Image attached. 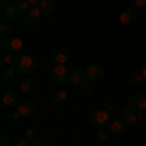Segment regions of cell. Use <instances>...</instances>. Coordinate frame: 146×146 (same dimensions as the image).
<instances>
[{"instance_id":"16","label":"cell","mask_w":146,"mask_h":146,"mask_svg":"<svg viewBox=\"0 0 146 146\" xmlns=\"http://www.w3.org/2000/svg\"><path fill=\"white\" fill-rule=\"evenodd\" d=\"M41 16H43L41 8H39V6H35V8H31V10L25 14V23H37L39 20H41Z\"/></svg>"},{"instance_id":"32","label":"cell","mask_w":146,"mask_h":146,"mask_svg":"<svg viewBox=\"0 0 146 146\" xmlns=\"http://www.w3.org/2000/svg\"><path fill=\"white\" fill-rule=\"evenodd\" d=\"M29 4H31V8H35V6L41 4V0H29Z\"/></svg>"},{"instance_id":"13","label":"cell","mask_w":146,"mask_h":146,"mask_svg":"<svg viewBox=\"0 0 146 146\" xmlns=\"http://www.w3.org/2000/svg\"><path fill=\"white\" fill-rule=\"evenodd\" d=\"M16 109L20 111L22 117H29V115L35 111V103H33V101H29V100H23V101H20V103L16 105Z\"/></svg>"},{"instance_id":"29","label":"cell","mask_w":146,"mask_h":146,"mask_svg":"<svg viewBox=\"0 0 146 146\" xmlns=\"http://www.w3.org/2000/svg\"><path fill=\"white\" fill-rule=\"evenodd\" d=\"M140 74H142V78L146 80V60H142V64H140V70H138Z\"/></svg>"},{"instance_id":"9","label":"cell","mask_w":146,"mask_h":146,"mask_svg":"<svg viewBox=\"0 0 146 146\" xmlns=\"http://www.w3.org/2000/svg\"><path fill=\"white\" fill-rule=\"evenodd\" d=\"M119 20H121L123 25H133V23H136V20H138V10H135V8H127V10L121 12Z\"/></svg>"},{"instance_id":"31","label":"cell","mask_w":146,"mask_h":146,"mask_svg":"<svg viewBox=\"0 0 146 146\" xmlns=\"http://www.w3.org/2000/svg\"><path fill=\"white\" fill-rule=\"evenodd\" d=\"M29 146H43V142H41V140H31Z\"/></svg>"},{"instance_id":"26","label":"cell","mask_w":146,"mask_h":146,"mask_svg":"<svg viewBox=\"0 0 146 146\" xmlns=\"http://www.w3.org/2000/svg\"><path fill=\"white\" fill-rule=\"evenodd\" d=\"M133 8H135V10H144L146 8V0H133Z\"/></svg>"},{"instance_id":"17","label":"cell","mask_w":146,"mask_h":146,"mask_svg":"<svg viewBox=\"0 0 146 146\" xmlns=\"http://www.w3.org/2000/svg\"><path fill=\"white\" fill-rule=\"evenodd\" d=\"M35 88V84H33V80L29 78V76H25V78L20 80V92H23V94H31Z\"/></svg>"},{"instance_id":"33","label":"cell","mask_w":146,"mask_h":146,"mask_svg":"<svg viewBox=\"0 0 146 146\" xmlns=\"http://www.w3.org/2000/svg\"><path fill=\"white\" fill-rule=\"evenodd\" d=\"M8 4H10V2H8V0H0V8H2V10H4V8H6V6H8Z\"/></svg>"},{"instance_id":"27","label":"cell","mask_w":146,"mask_h":146,"mask_svg":"<svg viewBox=\"0 0 146 146\" xmlns=\"http://www.w3.org/2000/svg\"><path fill=\"white\" fill-rule=\"evenodd\" d=\"M12 146H29V140L22 136V138H16V140L12 142Z\"/></svg>"},{"instance_id":"22","label":"cell","mask_w":146,"mask_h":146,"mask_svg":"<svg viewBox=\"0 0 146 146\" xmlns=\"http://www.w3.org/2000/svg\"><path fill=\"white\" fill-rule=\"evenodd\" d=\"M14 2L18 4L20 12H23V14H27V12L31 10V4H29V0H14Z\"/></svg>"},{"instance_id":"3","label":"cell","mask_w":146,"mask_h":146,"mask_svg":"<svg viewBox=\"0 0 146 146\" xmlns=\"http://www.w3.org/2000/svg\"><path fill=\"white\" fill-rule=\"evenodd\" d=\"M51 82L55 86H62L64 82H68V76H70V68H66L64 64H55L51 68Z\"/></svg>"},{"instance_id":"15","label":"cell","mask_w":146,"mask_h":146,"mask_svg":"<svg viewBox=\"0 0 146 146\" xmlns=\"http://www.w3.org/2000/svg\"><path fill=\"white\" fill-rule=\"evenodd\" d=\"M121 119L125 121V125H133V123L138 121V119H136V111L131 105H127L125 109H121Z\"/></svg>"},{"instance_id":"24","label":"cell","mask_w":146,"mask_h":146,"mask_svg":"<svg viewBox=\"0 0 146 146\" xmlns=\"http://www.w3.org/2000/svg\"><path fill=\"white\" fill-rule=\"evenodd\" d=\"M107 138H109V135L105 133V129H100L98 135H96V140H98V142H107Z\"/></svg>"},{"instance_id":"12","label":"cell","mask_w":146,"mask_h":146,"mask_svg":"<svg viewBox=\"0 0 146 146\" xmlns=\"http://www.w3.org/2000/svg\"><path fill=\"white\" fill-rule=\"evenodd\" d=\"M51 60H53L55 64H64L68 60V51L64 47H56L55 51L51 53Z\"/></svg>"},{"instance_id":"10","label":"cell","mask_w":146,"mask_h":146,"mask_svg":"<svg viewBox=\"0 0 146 146\" xmlns=\"http://www.w3.org/2000/svg\"><path fill=\"white\" fill-rule=\"evenodd\" d=\"M129 105L138 111H146V96L144 94H133L129 98Z\"/></svg>"},{"instance_id":"28","label":"cell","mask_w":146,"mask_h":146,"mask_svg":"<svg viewBox=\"0 0 146 146\" xmlns=\"http://www.w3.org/2000/svg\"><path fill=\"white\" fill-rule=\"evenodd\" d=\"M0 146H10V136H8V135L0 136Z\"/></svg>"},{"instance_id":"30","label":"cell","mask_w":146,"mask_h":146,"mask_svg":"<svg viewBox=\"0 0 146 146\" xmlns=\"http://www.w3.org/2000/svg\"><path fill=\"white\" fill-rule=\"evenodd\" d=\"M136 119H138V121H144L146 119V111H138L136 113Z\"/></svg>"},{"instance_id":"14","label":"cell","mask_w":146,"mask_h":146,"mask_svg":"<svg viewBox=\"0 0 146 146\" xmlns=\"http://www.w3.org/2000/svg\"><path fill=\"white\" fill-rule=\"evenodd\" d=\"M18 62H20V56H18V53H4V56L0 58V64H2V68H6V66H18Z\"/></svg>"},{"instance_id":"8","label":"cell","mask_w":146,"mask_h":146,"mask_svg":"<svg viewBox=\"0 0 146 146\" xmlns=\"http://www.w3.org/2000/svg\"><path fill=\"white\" fill-rule=\"evenodd\" d=\"M84 72H86V78L90 80V82H100L105 76V70H103L101 64H90Z\"/></svg>"},{"instance_id":"6","label":"cell","mask_w":146,"mask_h":146,"mask_svg":"<svg viewBox=\"0 0 146 146\" xmlns=\"http://www.w3.org/2000/svg\"><path fill=\"white\" fill-rule=\"evenodd\" d=\"M2 51L4 53H18V51H22V39L20 37H8V39H2Z\"/></svg>"},{"instance_id":"5","label":"cell","mask_w":146,"mask_h":146,"mask_svg":"<svg viewBox=\"0 0 146 146\" xmlns=\"http://www.w3.org/2000/svg\"><path fill=\"white\" fill-rule=\"evenodd\" d=\"M20 70H18V66H6V68H2V84L4 86H14L18 80H20Z\"/></svg>"},{"instance_id":"4","label":"cell","mask_w":146,"mask_h":146,"mask_svg":"<svg viewBox=\"0 0 146 146\" xmlns=\"http://www.w3.org/2000/svg\"><path fill=\"white\" fill-rule=\"evenodd\" d=\"M2 105H6V107H10L14 109L18 103H20V96H18V90H14L12 86H6L4 90H2Z\"/></svg>"},{"instance_id":"23","label":"cell","mask_w":146,"mask_h":146,"mask_svg":"<svg viewBox=\"0 0 146 146\" xmlns=\"http://www.w3.org/2000/svg\"><path fill=\"white\" fill-rule=\"evenodd\" d=\"M142 74H140V72H133V74H131V76H129V82H131V84H136V86H138V84H142Z\"/></svg>"},{"instance_id":"11","label":"cell","mask_w":146,"mask_h":146,"mask_svg":"<svg viewBox=\"0 0 146 146\" xmlns=\"http://www.w3.org/2000/svg\"><path fill=\"white\" fill-rule=\"evenodd\" d=\"M20 14H22V12H20V8H18V4L12 0L10 4L2 10V20H10V22H12V20H18Z\"/></svg>"},{"instance_id":"7","label":"cell","mask_w":146,"mask_h":146,"mask_svg":"<svg viewBox=\"0 0 146 146\" xmlns=\"http://www.w3.org/2000/svg\"><path fill=\"white\" fill-rule=\"evenodd\" d=\"M18 70L22 72V74H31L35 70V58L31 55H22L20 56V62H18Z\"/></svg>"},{"instance_id":"35","label":"cell","mask_w":146,"mask_h":146,"mask_svg":"<svg viewBox=\"0 0 146 146\" xmlns=\"http://www.w3.org/2000/svg\"><path fill=\"white\" fill-rule=\"evenodd\" d=\"M86 146H92V144H86Z\"/></svg>"},{"instance_id":"20","label":"cell","mask_w":146,"mask_h":146,"mask_svg":"<svg viewBox=\"0 0 146 146\" xmlns=\"http://www.w3.org/2000/svg\"><path fill=\"white\" fill-rule=\"evenodd\" d=\"M39 8H41V12H43V14H47V12H53V10H55V0H41Z\"/></svg>"},{"instance_id":"25","label":"cell","mask_w":146,"mask_h":146,"mask_svg":"<svg viewBox=\"0 0 146 146\" xmlns=\"http://www.w3.org/2000/svg\"><path fill=\"white\" fill-rule=\"evenodd\" d=\"M35 136H37V131H35L33 127H29V129H27V131H25V138H27V140H29V142H31V140H37V138H35Z\"/></svg>"},{"instance_id":"18","label":"cell","mask_w":146,"mask_h":146,"mask_svg":"<svg viewBox=\"0 0 146 146\" xmlns=\"http://www.w3.org/2000/svg\"><path fill=\"white\" fill-rule=\"evenodd\" d=\"M66 101H68V96H66L64 90H58L55 94V103L56 105H66Z\"/></svg>"},{"instance_id":"19","label":"cell","mask_w":146,"mask_h":146,"mask_svg":"<svg viewBox=\"0 0 146 146\" xmlns=\"http://www.w3.org/2000/svg\"><path fill=\"white\" fill-rule=\"evenodd\" d=\"M20 119H22V115H20V111H18L16 107H14L12 111L6 113V121H8V123H18Z\"/></svg>"},{"instance_id":"1","label":"cell","mask_w":146,"mask_h":146,"mask_svg":"<svg viewBox=\"0 0 146 146\" xmlns=\"http://www.w3.org/2000/svg\"><path fill=\"white\" fill-rule=\"evenodd\" d=\"M68 82H70L74 88H82L84 94H92V88L88 86V78H86V72H84V70H80V68H70Z\"/></svg>"},{"instance_id":"21","label":"cell","mask_w":146,"mask_h":146,"mask_svg":"<svg viewBox=\"0 0 146 146\" xmlns=\"http://www.w3.org/2000/svg\"><path fill=\"white\" fill-rule=\"evenodd\" d=\"M10 27H12L10 20H2V23H0V31H2V39H8V33H10Z\"/></svg>"},{"instance_id":"2","label":"cell","mask_w":146,"mask_h":146,"mask_svg":"<svg viewBox=\"0 0 146 146\" xmlns=\"http://www.w3.org/2000/svg\"><path fill=\"white\" fill-rule=\"evenodd\" d=\"M111 113L107 109H98L90 115V125L94 129H109V123H111Z\"/></svg>"},{"instance_id":"34","label":"cell","mask_w":146,"mask_h":146,"mask_svg":"<svg viewBox=\"0 0 146 146\" xmlns=\"http://www.w3.org/2000/svg\"><path fill=\"white\" fill-rule=\"evenodd\" d=\"M105 109H107V111H109V113H113V111H115V107H113L111 103H109V105H105Z\"/></svg>"}]
</instances>
